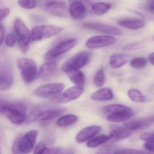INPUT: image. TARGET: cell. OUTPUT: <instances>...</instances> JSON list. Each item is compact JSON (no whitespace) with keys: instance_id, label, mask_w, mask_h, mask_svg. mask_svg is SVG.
<instances>
[{"instance_id":"6da1fadb","label":"cell","mask_w":154,"mask_h":154,"mask_svg":"<svg viewBox=\"0 0 154 154\" xmlns=\"http://www.w3.org/2000/svg\"><path fill=\"white\" fill-rule=\"evenodd\" d=\"M0 109L11 122L16 125L23 123L27 118V108L22 103L1 101Z\"/></svg>"},{"instance_id":"7a4b0ae2","label":"cell","mask_w":154,"mask_h":154,"mask_svg":"<svg viewBox=\"0 0 154 154\" xmlns=\"http://www.w3.org/2000/svg\"><path fill=\"white\" fill-rule=\"evenodd\" d=\"M66 111L65 107L60 106H43L33 109L27 117V123L36 121H45L59 117Z\"/></svg>"},{"instance_id":"3957f363","label":"cell","mask_w":154,"mask_h":154,"mask_svg":"<svg viewBox=\"0 0 154 154\" xmlns=\"http://www.w3.org/2000/svg\"><path fill=\"white\" fill-rule=\"evenodd\" d=\"M38 135V131L32 130L28 131L25 135L18 137L12 145V153L26 154L31 152L35 144Z\"/></svg>"},{"instance_id":"277c9868","label":"cell","mask_w":154,"mask_h":154,"mask_svg":"<svg viewBox=\"0 0 154 154\" xmlns=\"http://www.w3.org/2000/svg\"><path fill=\"white\" fill-rule=\"evenodd\" d=\"M102 111L108 114L107 120L112 122L125 121L133 115L131 108L119 104L106 105L103 108Z\"/></svg>"},{"instance_id":"5b68a950","label":"cell","mask_w":154,"mask_h":154,"mask_svg":"<svg viewBox=\"0 0 154 154\" xmlns=\"http://www.w3.org/2000/svg\"><path fill=\"white\" fill-rule=\"evenodd\" d=\"M91 57V54L89 52L82 51L77 53L64 63L62 67V71L67 73L79 70L89 63Z\"/></svg>"},{"instance_id":"8992f818","label":"cell","mask_w":154,"mask_h":154,"mask_svg":"<svg viewBox=\"0 0 154 154\" xmlns=\"http://www.w3.org/2000/svg\"><path fill=\"white\" fill-rule=\"evenodd\" d=\"M84 92L82 86H74L70 87L63 92L59 93L50 97L49 101L56 104L67 103L80 97Z\"/></svg>"},{"instance_id":"52a82bcc","label":"cell","mask_w":154,"mask_h":154,"mask_svg":"<svg viewBox=\"0 0 154 154\" xmlns=\"http://www.w3.org/2000/svg\"><path fill=\"white\" fill-rule=\"evenodd\" d=\"M17 66L24 82L26 84L32 83L36 74L35 62L29 58H22L18 61Z\"/></svg>"},{"instance_id":"ba28073f","label":"cell","mask_w":154,"mask_h":154,"mask_svg":"<svg viewBox=\"0 0 154 154\" xmlns=\"http://www.w3.org/2000/svg\"><path fill=\"white\" fill-rule=\"evenodd\" d=\"M62 28L53 25H41L34 27L31 31V37L34 41H40L59 34Z\"/></svg>"},{"instance_id":"9c48e42d","label":"cell","mask_w":154,"mask_h":154,"mask_svg":"<svg viewBox=\"0 0 154 154\" xmlns=\"http://www.w3.org/2000/svg\"><path fill=\"white\" fill-rule=\"evenodd\" d=\"M77 41L75 38H72L61 42L47 52L45 58L48 60H52L60 56L75 46Z\"/></svg>"},{"instance_id":"30bf717a","label":"cell","mask_w":154,"mask_h":154,"mask_svg":"<svg viewBox=\"0 0 154 154\" xmlns=\"http://www.w3.org/2000/svg\"><path fill=\"white\" fill-rule=\"evenodd\" d=\"M14 73L11 65L4 63L0 69V89L1 91L9 90L13 85Z\"/></svg>"},{"instance_id":"8fae6325","label":"cell","mask_w":154,"mask_h":154,"mask_svg":"<svg viewBox=\"0 0 154 154\" xmlns=\"http://www.w3.org/2000/svg\"><path fill=\"white\" fill-rule=\"evenodd\" d=\"M116 42L117 39L111 36H94L87 40L85 46L91 49H96L114 45Z\"/></svg>"},{"instance_id":"7c38bea8","label":"cell","mask_w":154,"mask_h":154,"mask_svg":"<svg viewBox=\"0 0 154 154\" xmlns=\"http://www.w3.org/2000/svg\"><path fill=\"white\" fill-rule=\"evenodd\" d=\"M64 88L62 83H55L39 86L35 91L36 96L41 98H47L61 92Z\"/></svg>"},{"instance_id":"4fadbf2b","label":"cell","mask_w":154,"mask_h":154,"mask_svg":"<svg viewBox=\"0 0 154 154\" xmlns=\"http://www.w3.org/2000/svg\"><path fill=\"white\" fill-rule=\"evenodd\" d=\"M82 26L87 29L95 30L109 35L119 36L122 34V31L117 28L102 23L97 22H85L82 24Z\"/></svg>"},{"instance_id":"5bb4252c","label":"cell","mask_w":154,"mask_h":154,"mask_svg":"<svg viewBox=\"0 0 154 154\" xmlns=\"http://www.w3.org/2000/svg\"><path fill=\"white\" fill-rule=\"evenodd\" d=\"M154 123L153 115L144 119H136L128 121L124 123V126L131 131H137L147 128Z\"/></svg>"},{"instance_id":"9a60e30c","label":"cell","mask_w":154,"mask_h":154,"mask_svg":"<svg viewBox=\"0 0 154 154\" xmlns=\"http://www.w3.org/2000/svg\"><path fill=\"white\" fill-rule=\"evenodd\" d=\"M15 34L17 37V41L30 43V36L29 30L25 23L20 19H17L14 24Z\"/></svg>"},{"instance_id":"2e32d148","label":"cell","mask_w":154,"mask_h":154,"mask_svg":"<svg viewBox=\"0 0 154 154\" xmlns=\"http://www.w3.org/2000/svg\"><path fill=\"white\" fill-rule=\"evenodd\" d=\"M101 127L97 125L89 126L84 128L76 135V141L79 143H82L91 139L92 138L100 132Z\"/></svg>"},{"instance_id":"e0dca14e","label":"cell","mask_w":154,"mask_h":154,"mask_svg":"<svg viewBox=\"0 0 154 154\" xmlns=\"http://www.w3.org/2000/svg\"><path fill=\"white\" fill-rule=\"evenodd\" d=\"M69 13L74 19L81 20L86 15V7L82 2L79 0H75L70 4Z\"/></svg>"},{"instance_id":"ac0fdd59","label":"cell","mask_w":154,"mask_h":154,"mask_svg":"<svg viewBox=\"0 0 154 154\" xmlns=\"http://www.w3.org/2000/svg\"><path fill=\"white\" fill-rule=\"evenodd\" d=\"M131 131L127 127L113 125L109 129V135L111 139L114 140H123L127 138L131 135Z\"/></svg>"},{"instance_id":"d6986e66","label":"cell","mask_w":154,"mask_h":154,"mask_svg":"<svg viewBox=\"0 0 154 154\" xmlns=\"http://www.w3.org/2000/svg\"><path fill=\"white\" fill-rule=\"evenodd\" d=\"M57 64L55 62H48L45 63L41 66L38 76L40 79L47 80L52 77L57 69Z\"/></svg>"},{"instance_id":"ffe728a7","label":"cell","mask_w":154,"mask_h":154,"mask_svg":"<svg viewBox=\"0 0 154 154\" xmlns=\"http://www.w3.org/2000/svg\"><path fill=\"white\" fill-rule=\"evenodd\" d=\"M146 21L138 18H126L120 20L119 24L121 26L131 29H138L144 27Z\"/></svg>"},{"instance_id":"44dd1931","label":"cell","mask_w":154,"mask_h":154,"mask_svg":"<svg viewBox=\"0 0 154 154\" xmlns=\"http://www.w3.org/2000/svg\"><path fill=\"white\" fill-rule=\"evenodd\" d=\"M130 58L129 55L124 54H115L110 57L109 64L112 68H119L126 64Z\"/></svg>"},{"instance_id":"7402d4cb","label":"cell","mask_w":154,"mask_h":154,"mask_svg":"<svg viewBox=\"0 0 154 154\" xmlns=\"http://www.w3.org/2000/svg\"><path fill=\"white\" fill-rule=\"evenodd\" d=\"M66 5L62 2H56L45 10L50 15L55 17H63L66 12Z\"/></svg>"},{"instance_id":"603a6c76","label":"cell","mask_w":154,"mask_h":154,"mask_svg":"<svg viewBox=\"0 0 154 154\" xmlns=\"http://www.w3.org/2000/svg\"><path fill=\"white\" fill-rule=\"evenodd\" d=\"M113 93L110 89L103 88L96 91L91 95V98L95 101H105L113 98Z\"/></svg>"},{"instance_id":"cb8c5ba5","label":"cell","mask_w":154,"mask_h":154,"mask_svg":"<svg viewBox=\"0 0 154 154\" xmlns=\"http://www.w3.org/2000/svg\"><path fill=\"white\" fill-rule=\"evenodd\" d=\"M70 81L77 86H82L85 82V77L83 73L79 70L66 73Z\"/></svg>"},{"instance_id":"d4e9b609","label":"cell","mask_w":154,"mask_h":154,"mask_svg":"<svg viewBox=\"0 0 154 154\" xmlns=\"http://www.w3.org/2000/svg\"><path fill=\"white\" fill-rule=\"evenodd\" d=\"M111 8V4L108 2H96L91 6V11L94 15L101 16L106 14Z\"/></svg>"},{"instance_id":"484cf974","label":"cell","mask_w":154,"mask_h":154,"mask_svg":"<svg viewBox=\"0 0 154 154\" xmlns=\"http://www.w3.org/2000/svg\"><path fill=\"white\" fill-rule=\"evenodd\" d=\"M77 119L78 118L75 115L71 114H67L59 118L57 121L56 124L58 127L61 128L68 127L75 123Z\"/></svg>"},{"instance_id":"4316f807","label":"cell","mask_w":154,"mask_h":154,"mask_svg":"<svg viewBox=\"0 0 154 154\" xmlns=\"http://www.w3.org/2000/svg\"><path fill=\"white\" fill-rule=\"evenodd\" d=\"M111 139L109 135H102L96 136L87 142V146L89 148H95L100 145L105 143L109 140Z\"/></svg>"},{"instance_id":"83f0119b","label":"cell","mask_w":154,"mask_h":154,"mask_svg":"<svg viewBox=\"0 0 154 154\" xmlns=\"http://www.w3.org/2000/svg\"><path fill=\"white\" fill-rule=\"evenodd\" d=\"M128 95L131 100L137 102H145L148 100L147 98L137 89H130L128 91Z\"/></svg>"},{"instance_id":"f1b7e54d","label":"cell","mask_w":154,"mask_h":154,"mask_svg":"<svg viewBox=\"0 0 154 154\" xmlns=\"http://www.w3.org/2000/svg\"><path fill=\"white\" fill-rule=\"evenodd\" d=\"M94 83L97 87L103 86L105 83V75L103 68L99 69L94 77Z\"/></svg>"},{"instance_id":"f546056e","label":"cell","mask_w":154,"mask_h":154,"mask_svg":"<svg viewBox=\"0 0 154 154\" xmlns=\"http://www.w3.org/2000/svg\"><path fill=\"white\" fill-rule=\"evenodd\" d=\"M147 60L145 58L141 57H136L133 58L130 62L131 67L137 69H140L146 66Z\"/></svg>"},{"instance_id":"4dcf8cb0","label":"cell","mask_w":154,"mask_h":154,"mask_svg":"<svg viewBox=\"0 0 154 154\" xmlns=\"http://www.w3.org/2000/svg\"><path fill=\"white\" fill-rule=\"evenodd\" d=\"M19 5L26 9H33L37 4V0H18Z\"/></svg>"},{"instance_id":"1f68e13d","label":"cell","mask_w":154,"mask_h":154,"mask_svg":"<svg viewBox=\"0 0 154 154\" xmlns=\"http://www.w3.org/2000/svg\"><path fill=\"white\" fill-rule=\"evenodd\" d=\"M143 45L142 42H135L131 44H128L127 45L123 48V49L126 51H133L137 50L143 47Z\"/></svg>"},{"instance_id":"d6a6232c","label":"cell","mask_w":154,"mask_h":154,"mask_svg":"<svg viewBox=\"0 0 154 154\" xmlns=\"http://www.w3.org/2000/svg\"><path fill=\"white\" fill-rule=\"evenodd\" d=\"M17 35L13 33H9L6 37L5 44L9 47H13L14 46L17 41Z\"/></svg>"},{"instance_id":"836d02e7","label":"cell","mask_w":154,"mask_h":154,"mask_svg":"<svg viewBox=\"0 0 154 154\" xmlns=\"http://www.w3.org/2000/svg\"><path fill=\"white\" fill-rule=\"evenodd\" d=\"M146 152L140 149H125L117 150L115 154H145Z\"/></svg>"},{"instance_id":"e575fe53","label":"cell","mask_w":154,"mask_h":154,"mask_svg":"<svg viewBox=\"0 0 154 154\" xmlns=\"http://www.w3.org/2000/svg\"><path fill=\"white\" fill-rule=\"evenodd\" d=\"M47 149L45 144L43 141H40L35 147L34 154H45Z\"/></svg>"},{"instance_id":"d590c367","label":"cell","mask_w":154,"mask_h":154,"mask_svg":"<svg viewBox=\"0 0 154 154\" xmlns=\"http://www.w3.org/2000/svg\"><path fill=\"white\" fill-rule=\"evenodd\" d=\"M140 138L145 141L154 140V131L143 133L140 135Z\"/></svg>"},{"instance_id":"8d00e7d4","label":"cell","mask_w":154,"mask_h":154,"mask_svg":"<svg viewBox=\"0 0 154 154\" xmlns=\"http://www.w3.org/2000/svg\"><path fill=\"white\" fill-rule=\"evenodd\" d=\"M10 13V10L8 8H2L0 10L1 21L7 18Z\"/></svg>"},{"instance_id":"74e56055","label":"cell","mask_w":154,"mask_h":154,"mask_svg":"<svg viewBox=\"0 0 154 154\" xmlns=\"http://www.w3.org/2000/svg\"><path fill=\"white\" fill-rule=\"evenodd\" d=\"M56 2V0H40V5L42 8L45 10Z\"/></svg>"},{"instance_id":"f35d334b","label":"cell","mask_w":154,"mask_h":154,"mask_svg":"<svg viewBox=\"0 0 154 154\" xmlns=\"http://www.w3.org/2000/svg\"><path fill=\"white\" fill-rule=\"evenodd\" d=\"M145 148L147 151L154 152V140L146 141Z\"/></svg>"},{"instance_id":"ab89813d","label":"cell","mask_w":154,"mask_h":154,"mask_svg":"<svg viewBox=\"0 0 154 154\" xmlns=\"http://www.w3.org/2000/svg\"><path fill=\"white\" fill-rule=\"evenodd\" d=\"M145 9L151 14L154 15V2L151 1L149 2L145 6Z\"/></svg>"},{"instance_id":"60d3db41","label":"cell","mask_w":154,"mask_h":154,"mask_svg":"<svg viewBox=\"0 0 154 154\" xmlns=\"http://www.w3.org/2000/svg\"><path fill=\"white\" fill-rule=\"evenodd\" d=\"M5 36V28L2 24H1V26H0V42H1V45H2L4 41Z\"/></svg>"},{"instance_id":"b9f144b4","label":"cell","mask_w":154,"mask_h":154,"mask_svg":"<svg viewBox=\"0 0 154 154\" xmlns=\"http://www.w3.org/2000/svg\"><path fill=\"white\" fill-rule=\"evenodd\" d=\"M148 58L150 63L154 66V52L149 55Z\"/></svg>"},{"instance_id":"7bdbcfd3","label":"cell","mask_w":154,"mask_h":154,"mask_svg":"<svg viewBox=\"0 0 154 154\" xmlns=\"http://www.w3.org/2000/svg\"><path fill=\"white\" fill-rule=\"evenodd\" d=\"M151 1H152L154 2V0H151Z\"/></svg>"},{"instance_id":"ee69618b","label":"cell","mask_w":154,"mask_h":154,"mask_svg":"<svg viewBox=\"0 0 154 154\" xmlns=\"http://www.w3.org/2000/svg\"><path fill=\"white\" fill-rule=\"evenodd\" d=\"M153 39H154V38H153Z\"/></svg>"}]
</instances>
